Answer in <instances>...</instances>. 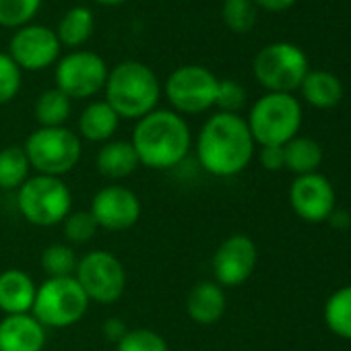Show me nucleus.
<instances>
[{
	"label": "nucleus",
	"instance_id": "nucleus-1",
	"mask_svg": "<svg viewBox=\"0 0 351 351\" xmlns=\"http://www.w3.org/2000/svg\"><path fill=\"white\" fill-rule=\"evenodd\" d=\"M254 138L240 114H213L197 138V159L215 178L242 173L254 157Z\"/></svg>",
	"mask_w": 351,
	"mask_h": 351
},
{
	"label": "nucleus",
	"instance_id": "nucleus-2",
	"mask_svg": "<svg viewBox=\"0 0 351 351\" xmlns=\"http://www.w3.org/2000/svg\"><path fill=\"white\" fill-rule=\"evenodd\" d=\"M130 143L141 165L161 171L180 165L189 157L193 134L178 112L153 110L136 120Z\"/></svg>",
	"mask_w": 351,
	"mask_h": 351
},
{
	"label": "nucleus",
	"instance_id": "nucleus-3",
	"mask_svg": "<svg viewBox=\"0 0 351 351\" xmlns=\"http://www.w3.org/2000/svg\"><path fill=\"white\" fill-rule=\"evenodd\" d=\"M106 101L118 114V118L141 120L157 108L161 97V85L157 75L143 62L124 60L108 73Z\"/></svg>",
	"mask_w": 351,
	"mask_h": 351
},
{
	"label": "nucleus",
	"instance_id": "nucleus-4",
	"mask_svg": "<svg viewBox=\"0 0 351 351\" xmlns=\"http://www.w3.org/2000/svg\"><path fill=\"white\" fill-rule=\"evenodd\" d=\"M246 124L256 145L283 147L300 132L302 106L291 93H265L250 108Z\"/></svg>",
	"mask_w": 351,
	"mask_h": 351
},
{
	"label": "nucleus",
	"instance_id": "nucleus-5",
	"mask_svg": "<svg viewBox=\"0 0 351 351\" xmlns=\"http://www.w3.org/2000/svg\"><path fill=\"white\" fill-rule=\"evenodd\" d=\"M17 207L27 223L52 228L62 223L73 211V195L62 178L36 173L17 191Z\"/></svg>",
	"mask_w": 351,
	"mask_h": 351
},
{
	"label": "nucleus",
	"instance_id": "nucleus-6",
	"mask_svg": "<svg viewBox=\"0 0 351 351\" xmlns=\"http://www.w3.org/2000/svg\"><path fill=\"white\" fill-rule=\"evenodd\" d=\"M23 149L36 173L54 176V178H62L64 173L73 171L83 153L81 136L66 126H40L27 136Z\"/></svg>",
	"mask_w": 351,
	"mask_h": 351
},
{
	"label": "nucleus",
	"instance_id": "nucleus-7",
	"mask_svg": "<svg viewBox=\"0 0 351 351\" xmlns=\"http://www.w3.org/2000/svg\"><path fill=\"white\" fill-rule=\"evenodd\" d=\"M89 304V298L75 277L46 279L38 285L32 314L46 328H69L83 320Z\"/></svg>",
	"mask_w": 351,
	"mask_h": 351
},
{
	"label": "nucleus",
	"instance_id": "nucleus-8",
	"mask_svg": "<svg viewBox=\"0 0 351 351\" xmlns=\"http://www.w3.org/2000/svg\"><path fill=\"white\" fill-rule=\"evenodd\" d=\"M252 71L269 93H291L300 89L310 66L302 48L289 42H275L254 56Z\"/></svg>",
	"mask_w": 351,
	"mask_h": 351
},
{
	"label": "nucleus",
	"instance_id": "nucleus-9",
	"mask_svg": "<svg viewBox=\"0 0 351 351\" xmlns=\"http://www.w3.org/2000/svg\"><path fill=\"white\" fill-rule=\"evenodd\" d=\"M75 279L89 302L112 306L126 289V269L118 256L108 250H91L79 258Z\"/></svg>",
	"mask_w": 351,
	"mask_h": 351
},
{
	"label": "nucleus",
	"instance_id": "nucleus-10",
	"mask_svg": "<svg viewBox=\"0 0 351 351\" xmlns=\"http://www.w3.org/2000/svg\"><path fill=\"white\" fill-rule=\"evenodd\" d=\"M219 79L205 66L186 64L176 69L165 81V97L173 112L203 114L215 106Z\"/></svg>",
	"mask_w": 351,
	"mask_h": 351
},
{
	"label": "nucleus",
	"instance_id": "nucleus-11",
	"mask_svg": "<svg viewBox=\"0 0 351 351\" xmlns=\"http://www.w3.org/2000/svg\"><path fill=\"white\" fill-rule=\"evenodd\" d=\"M104 58L91 50H75L56 64V89L69 99H87L97 95L108 81Z\"/></svg>",
	"mask_w": 351,
	"mask_h": 351
},
{
	"label": "nucleus",
	"instance_id": "nucleus-12",
	"mask_svg": "<svg viewBox=\"0 0 351 351\" xmlns=\"http://www.w3.org/2000/svg\"><path fill=\"white\" fill-rule=\"evenodd\" d=\"M256 263V244L244 234H234L226 238L213 254L215 283L221 287H240L252 277Z\"/></svg>",
	"mask_w": 351,
	"mask_h": 351
},
{
	"label": "nucleus",
	"instance_id": "nucleus-13",
	"mask_svg": "<svg viewBox=\"0 0 351 351\" xmlns=\"http://www.w3.org/2000/svg\"><path fill=\"white\" fill-rule=\"evenodd\" d=\"M141 211L138 195L120 184H110L97 191L89 209L97 228L108 232L130 230L141 219Z\"/></svg>",
	"mask_w": 351,
	"mask_h": 351
},
{
	"label": "nucleus",
	"instance_id": "nucleus-14",
	"mask_svg": "<svg viewBox=\"0 0 351 351\" xmlns=\"http://www.w3.org/2000/svg\"><path fill=\"white\" fill-rule=\"evenodd\" d=\"M289 205L302 221L322 223L335 211V189L318 171L295 176L289 189Z\"/></svg>",
	"mask_w": 351,
	"mask_h": 351
},
{
	"label": "nucleus",
	"instance_id": "nucleus-15",
	"mask_svg": "<svg viewBox=\"0 0 351 351\" xmlns=\"http://www.w3.org/2000/svg\"><path fill=\"white\" fill-rule=\"evenodd\" d=\"M9 56L21 71H44L58 60L60 42L46 25H25L13 36Z\"/></svg>",
	"mask_w": 351,
	"mask_h": 351
},
{
	"label": "nucleus",
	"instance_id": "nucleus-16",
	"mask_svg": "<svg viewBox=\"0 0 351 351\" xmlns=\"http://www.w3.org/2000/svg\"><path fill=\"white\" fill-rule=\"evenodd\" d=\"M46 341V326L32 312L0 320V351H44Z\"/></svg>",
	"mask_w": 351,
	"mask_h": 351
},
{
	"label": "nucleus",
	"instance_id": "nucleus-17",
	"mask_svg": "<svg viewBox=\"0 0 351 351\" xmlns=\"http://www.w3.org/2000/svg\"><path fill=\"white\" fill-rule=\"evenodd\" d=\"M38 285L21 269H7L0 273V312L11 314H29L34 308Z\"/></svg>",
	"mask_w": 351,
	"mask_h": 351
},
{
	"label": "nucleus",
	"instance_id": "nucleus-18",
	"mask_svg": "<svg viewBox=\"0 0 351 351\" xmlns=\"http://www.w3.org/2000/svg\"><path fill=\"white\" fill-rule=\"evenodd\" d=\"M228 308L226 291L215 281H199L186 298V312L197 324H215L223 318Z\"/></svg>",
	"mask_w": 351,
	"mask_h": 351
},
{
	"label": "nucleus",
	"instance_id": "nucleus-19",
	"mask_svg": "<svg viewBox=\"0 0 351 351\" xmlns=\"http://www.w3.org/2000/svg\"><path fill=\"white\" fill-rule=\"evenodd\" d=\"M138 157L130 141H108L95 155V167L108 180H124L138 167Z\"/></svg>",
	"mask_w": 351,
	"mask_h": 351
},
{
	"label": "nucleus",
	"instance_id": "nucleus-20",
	"mask_svg": "<svg viewBox=\"0 0 351 351\" xmlns=\"http://www.w3.org/2000/svg\"><path fill=\"white\" fill-rule=\"evenodd\" d=\"M120 118L112 106L104 101H91L79 116V136L89 143H108L118 130Z\"/></svg>",
	"mask_w": 351,
	"mask_h": 351
},
{
	"label": "nucleus",
	"instance_id": "nucleus-21",
	"mask_svg": "<svg viewBox=\"0 0 351 351\" xmlns=\"http://www.w3.org/2000/svg\"><path fill=\"white\" fill-rule=\"evenodd\" d=\"M300 91L302 97L318 110H330L343 99V83L330 71H308Z\"/></svg>",
	"mask_w": 351,
	"mask_h": 351
},
{
	"label": "nucleus",
	"instance_id": "nucleus-22",
	"mask_svg": "<svg viewBox=\"0 0 351 351\" xmlns=\"http://www.w3.org/2000/svg\"><path fill=\"white\" fill-rule=\"evenodd\" d=\"M285 153V169L293 171L295 176H306L318 171L322 163V147L310 136H293L289 143L283 145Z\"/></svg>",
	"mask_w": 351,
	"mask_h": 351
},
{
	"label": "nucleus",
	"instance_id": "nucleus-23",
	"mask_svg": "<svg viewBox=\"0 0 351 351\" xmlns=\"http://www.w3.org/2000/svg\"><path fill=\"white\" fill-rule=\"evenodd\" d=\"M93 27H95L93 13L85 7H75V9L66 11V15L60 19L56 38H58L60 46L79 48L91 38Z\"/></svg>",
	"mask_w": 351,
	"mask_h": 351
},
{
	"label": "nucleus",
	"instance_id": "nucleus-24",
	"mask_svg": "<svg viewBox=\"0 0 351 351\" xmlns=\"http://www.w3.org/2000/svg\"><path fill=\"white\" fill-rule=\"evenodd\" d=\"M29 159L23 147L11 145L0 151V189L19 191L29 178Z\"/></svg>",
	"mask_w": 351,
	"mask_h": 351
},
{
	"label": "nucleus",
	"instance_id": "nucleus-25",
	"mask_svg": "<svg viewBox=\"0 0 351 351\" xmlns=\"http://www.w3.org/2000/svg\"><path fill=\"white\" fill-rule=\"evenodd\" d=\"M324 322L332 335L351 341V285L330 293L324 304Z\"/></svg>",
	"mask_w": 351,
	"mask_h": 351
},
{
	"label": "nucleus",
	"instance_id": "nucleus-26",
	"mask_svg": "<svg viewBox=\"0 0 351 351\" xmlns=\"http://www.w3.org/2000/svg\"><path fill=\"white\" fill-rule=\"evenodd\" d=\"M34 114L42 128L64 126L71 116V99L60 89H48L38 97Z\"/></svg>",
	"mask_w": 351,
	"mask_h": 351
},
{
	"label": "nucleus",
	"instance_id": "nucleus-27",
	"mask_svg": "<svg viewBox=\"0 0 351 351\" xmlns=\"http://www.w3.org/2000/svg\"><path fill=\"white\" fill-rule=\"evenodd\" d=\"M79 258L69 244H50L42 252V269L48 279L58 277H75Z\"/></svg>",
	"mask_w": 351,
	"mask_h": 351
},
{
	"label": "nucleus",
	"instance_id": "nucleus-28",
	"mask_svg": "<svg viewBox=\"0 0 351 351\" xmlns=\"http://www.w3.org/2000/svg\"><path fill=\"white\" fill-rule=\"evenodd\" d=\"M42 0H0V25L21 29L38 15Z\"/></svg>",
	"mask_w": 351,
	"mask_h": 351
},
{
	"label": "nucleus",
	"instance_id": "nucleus-29",
	"mask_svg": "<svg viewBox=\"0 0 351 351\" xmlns=\"http://www.w3.org/2000/svg\"><path fill=\"white\" fill-rule=\"evenodd\" d=\"M223 23L234 34H248L256 23V7L252 0H223Z\"/></svg>",
	"mask_w": 351,
	"mask_h": 351
},
{
	"label": "nucleus",
	"instance_id": "nucleus-30",
	"mask_svg": "<svg viewBox=\"0 0 351 351\" xmlns=\"http://www.w3.org/2000/svg\"><path fill=\"white\" fill-rule=\"evenodd\" d=\"M97 223L89 211H71L62 221V234L71 244H85L95 238Z\"/></svg>",
	"mask_w": 351,
	"mask_h": 351
},
{
	"label": "nucleus",
	"instance_id": "nucleus-31",
	"mask_svg": "<svg viewBox=\"0 0 351 351\" xmlns=\"http://www.w3.org/2000/svg\"><path fill=\"white\" fill-rule=\"evenodd\" d=\"M118 351H169V347L157 330L130 328L118 343Z\"/></svg>",
	"mask_w": 351,
	"mask_h": 351
},
{
	"label": "nucleus",
	"instance_id": "nucleus-32",
	"mask_svg": "<svg viewBox=\"0 0 351 351\" xmlns=\"http://www.w3.org/2000/svg\"><path fill=\"white\" fill-rule=\"evenodd\" d=\"M21 89V69L15 64V60L0 52V106H5L17 97Z\"/></svg>",
	"mask_w": 351,
	"mask_h": 351
},
{
	"label": "nucleus",
	"instance_id": "nucleus-33",
	"mask_svg": "<svg viewBox=\"0 0 351 351\" xmlns=\"http://www.w3.org/2000/svg\"><path fill=\"white\" fill-rule=\"evenodd\" d=\"M215 106L219 108V112L238 114L246 106V89L238 81H232V79L219 81Z\"/></svg>",
	"mask_w": 351,
	"mask_h": 351
},
{
	"label": "nucleus",
	"instance_id": "nucleus-34",
	"mask_svg": "<svg viewBox=\"0 0 351 351\" xmlns=\"http://www.w3.org/2000/svg\"><path fill=\"white\" fill-rule=\"evenodd\" d=\"M261 165L269 171L285 169V153L283 147H261Z\"/></svg>",
	"mask_w": 351,
	"mask_h": 351
},
{
	"label": "nucleus",
	"instance_id": "nucleus-35",
	"mask_svg": "<svg viewBox=\"0 0 351 351\" xmlns=\"http://www.w3.org/2000/svg\"><path fill=\"white\" fill-rule=\"evenodd\" d=\"M130 328L126 326V322L122 320V318H108L106 322H104V335H106V339L108 341H112V343H120L122 341V337L128 332Z\"/></svg>",
	"mask_w": 351,
	"mask_h": 351
},
{
	"label": "nucleus",
	"instance_id": "nucleus-36",
	"mask_svg": "<svg viewBox=\"0 0 351 351\" xmlns=\"http://www.w3.org/2000/svg\"><path fill=\"white\" fill-rule=\"evenodd\" d=\"M256 9L269 11V13H285L289 11L298 0H252Z\"/></svg>",
	"mask_w": 351,
	"mask_h": 351
},
{
	"label": "nucleus",
	"instance_id": "nucleus-37",
	"mask_svg": "<svg viewBox=\"0 0 351 351\" xmlns=\"http://www.w3.org/2000/svg\"><path fill=\"white\" fill-rule=\"evenodd\" d=\"M332 228H337V230H347L349 226H351V215H349V211H345V209H335L330 215H328V219H326Z\"/></svg>",
	"mask_w": 351,
	"mask_h": 351
},
{
	"label": "nucleus",
	"instance_id": "nucleus-38",
	"mask_svg": "<svg viewBox=\"0 0 351 351\" xmlns=\"http://www.w3.org/2000/svg\"><path fill=\"white\" fill-rule=\"evenodd\" d=\"M97 5H104V7H116V5H122L126 0H95Z\"/></svg>",
	"mask_w": 351,
	"mask_h": 351
}]
</instances>
